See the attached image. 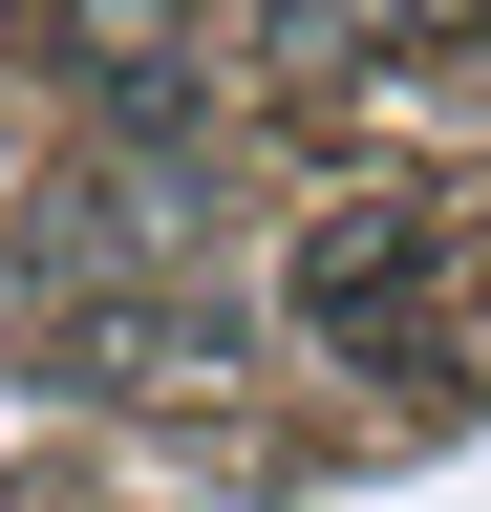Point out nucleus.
Here are the masks:
<instances>
[{"label": "nucleus", "mask_w": 491, "mask_h": 512, "mask_svg": "<svg viewBox=\"0 0 491 512\" xmlns=\"http://www.w3.org/2000/svg\"><path fill=\"white\" fill-rule=\"evenodd\" d=\"M278 299H299L321 363L427 384V363L470 342V299H491V192H449V171H342L321 214L278 235Z\"/></svg>", "instance_id": "nucleus-1"}, {"label": "nucleus", "mask_w": 491, "mask_h": 512, "mask_svg": "<svg viewBox=\"0 0 491 512\" xmlns=\"http://www.w3.org/2000/svg\"><path fill=\"white\" fill-rule=\"evenodd\" d=\"M43 86L86 128H235L257 64H235V0H43Z\"/></svg>", "instance_id": "nucleus-2"}]
</instances>
